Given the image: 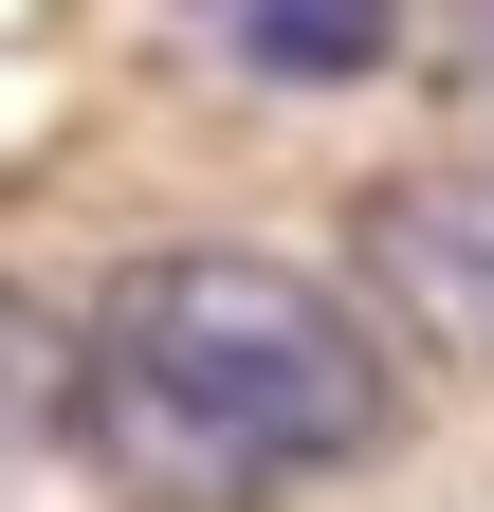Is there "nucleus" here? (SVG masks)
Masks as SVG:
<instances>
[{"mask_svg": "<svg viewBox=\"0 0 494 512\" xmlns=\"http://www.w3.org/2000/svg\"><path fill=\"white\" fill-rule=\"evenodd\" d=\"M385 330L293 256H129L74 330V439L147 512H257L385 439Z\"/></svg>", "mask_w": 494, "mask_h": 512, "instance_id": "obj_1", "label": "nucleus"}, {"mask_svg": "<svg viewBox=\"0 0 494 512\" xmlns=\"http://www.w3.org/2000/svg\"><path fill=\"white\" fill-rule=\"evenodd\" d=\"M366 311L440 366H494V147L458 165H403L366 202Z\"/></svg>", "mask_w": 494, "mask_h": 512, "instance_id": "obj_2", "label": "nucleus"}, {"mask_svg": "<svg viewBox=\"0 0 494 512\" xmlns=\"http://www.w3.org/2000/svg\"><path fill=\"white\" fill-rule=\"evenodd\" d=\"M202 37H220L257 92H348V74L403 55V0H202Z\"/></svg>", "mask_w": 494, "mask_h": 512, "instance_id": "obj_3", "label": "nucleus"}, {"mask_svg": "<svg viewBox=\"0 0 494 512\" xmlns=\"http://www.w3.org/2000/svg\"><path fill=\"white\" fill-rule=\"evenodd\" d=\"M440 37H458V74H494V0H440Z\"/></svg>", "mask_w": 494, "mask_h": 512, "instance_id": "obj_4", "label": "nucleus"}]
</instances>
